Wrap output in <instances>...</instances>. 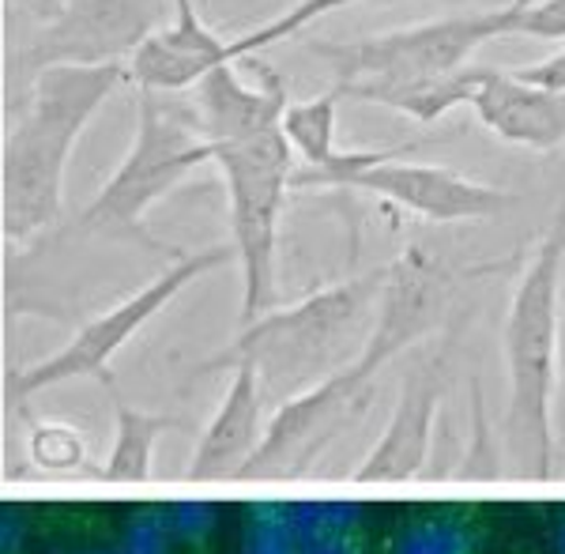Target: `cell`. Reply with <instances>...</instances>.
Here are the masks:
<instances>
[{"instance_id":"1","label":"cell","mask_w":565,"mask_h":554,"mask_svg":"<svg viewBox=\"0 0 565 554\" xmlns=\"http://www.w3.org/2000/svg\"><path fill=\"white\" fill-rule=\"evenodd\" d=\"M125 76L121 65H61L34 76L20 121L0 148V234L8 242H31L57 223L72 148Z\"/></svg>"},{"instance_id":"2","label":"cell","mask_w":565,"mask_h":554,"mask_svg":"<svg viewBox=\"0 0 565 554\" xmlns=\"http://www.w3.org/2000/svg\"><path fill=\"white\" fill-rule=\"evenodd\" d=\"M449 287H452L449 268L437 257H430L426 249H407L396 265H388V284H385V295H381V317H377V324H373L366 348H362L343 370L324 377L321 385L287 399V404L271 415V423L264 426V441L257 445L253 460L242 471L276 468L295 445H302L309 434L317 430V426L335 419L343 407L354 404L362 388H366L407 343L423 340V335L434 329L445 302H449Z\"/></svg>"},{"instance_id":"3","label":"cell","mask_w":565,"mask_h":554,"mask_svg":"<svg viewBox=\"0 0 565 554\" xmlns=\"http://www.w3.org/2000/svg\"><path fill=\"white\" fill-rule=\"evenodd\" d=\"M562 260H565V200L551 231L535 245L524 276L516 279L505 317L509 374V441L521 465L551 476L554 465V396H558V329H562Z\"/></svg>"},{"instance_id":"4","label":"cell","mask_w":565,"mask_h":554,"mask_svg":"<svg viewBox=\"0 0 565 554\" xmlns=\"http://www.w3.org/2000/svg\"><path fill=\"white\" fill-rule=\"evenodd\" d=\"M204 162H215V143H207L189 121L185 110H174L159 98V90L140 87L136 106V136L129 156L114 170V178L95 193V200L79 212L76 226L84 234L109 242H136L162 249L148 234V212L162 196L193 174Z\"/></svg>"},{"instance_id":"5","label":"cell","mask_w":565,"mask_h":554,"mask_svg":"<svg viewBox=\"0 0 565 554\" xmlns=\"http://www.w3.org/2000/svg\"><path fill=\"white\" fill-rule=\"evenodd\" d=\"M215 167L223 170L226 204H231L234 257L242 268V329L260 321L276 302V253L279 215L295 189V148L287 132L268 129L253 140L215 148Z\"/></svg>"},{"instance_id":"6","label":"cell","mask_w":565,"mask_h":554,"mask_svg":"<svg viewBox=\"0 0 565 554\" xmlns=\"http://www.w3.org/2000/svg\"><path fill=\"white\" fill-rule=\"evenodd\" d=\"M501 39V8L494 12H463L445 20L396 26L385 34L354 42H309L306 53L324 61L335 87L348 84H404V79L445 76L468 65L482 42Z\"/></svg>"},{"instance_id":"7","label":"cell","mask_w":565,"mask_h":554,"mask_svg":"<svg viewBox=\"0 0 565 554\" xmlns=\"http://www.w3.org/2000/svg\"><path fill=\"white\" fill-rule=\"evenodd\" d=\"M234 253V245H207V249H196V253H185L170 265L162 276H154L151 284H143L136 295H129L125 302H117L114 310H106L103 317L87 321L57 355L34 362L15 374V396L26 399L42 388H57V385H68V381H84V377H95V381H106L109 385V362H114L117 351L132 340L143 324L151 321L154 313H162L170 302L185 290L189 284H196L200 276L215 271L218 265H226Z\"/></svg>"},{"instance_id":"8","label":"cell","mask_w":565,"mask_h":554,"mask_svg":"<svg viewBox=\"0 0 565 554\" xmlns=\"http://www.w3.org/2000/svg\"><path fill=\"white\" fill-rule=\"evenodd\" d=\"M170 0H65L61 12L23 45L20 65L45 68H103L136 57L154 34L167 31Z\"/></svg>"},{"instance_id":"9","label":"cell","mask_w":565,"mask_h":554,"mask_svg":"<svg viewBox=\"0 0 565 554\" xmlns=\"http://www.w3.org/2000/svg\"><path fill=\"white\" fill-rule=\"evenodd\" d=\"M388 284V268H377L370 276H354L348 284L324 287L317 295L295 302L290 310L279 313H264L260 321L245 324L238 340L231 343V351L215 355L212 362L200 366V374L212 366H223V362H238V359H264V355H282V351H298V348H317V343H328L335 332H343L348 324L359 321L362 313L370 310V302L377 295H385Z\"/></svg>"},{"instance_id":"10","label":"cell","mask_w":565,"mask_h":554,"mask_svg":"<svg viewBox=\"0 0 565 554\" xmlns=\"http://www.w3.org/2000/svg\"><path fill=\"white\" fill-rule=\"evenodd\" d=\"M343 189L392 200L430 223H479L494 220L516 204V193L457 174L449 167H423V162H377L343 181Z\"/></svg>"},{"instance_id":"11","label":"cell","mask_w":565,"mask_h":554,"mask_svg":"<svg viewBox=\"0 0 565 554\" xmlns=\"http://www.w3.org/2000/svg\"><path fill=\"white\" fill-rule=\"evenodd\" d=\"M257 68L260 84L249 87L242 84V76L234 65L212 68L204 79L193 87V106H189V121L196 125V132L207 143L223 148V143H242L253 136L279 129L282 114H287V79L279 76L271 65H264L257 57H245Z\"/></svg>"},{"instance_id":"12","label":"cell","mask_w":565,"mask_h":554,"mask_svg":"<svg viewBox=\"0 0 565 554\" xmlns=\"http://www.w3.org/2000/svg\"><path fill=\"white\" fill-rule=\"evenodd\" d=\"M471 110L498 140L532 151L565 143V90L535 87L509 68H482Z\"/></svg>"},{"instance_id":"13","label":"cell","mask_w":565,"mask_h":554,"mask_svg":"<svg viewBox=\"0 0 565 554\" xmlns=\"http://www.w3.org/2000/svg\"><path fill=\"white\" fill-rule=\"evenodd\" d=\"M260 441V362L238 359L234 362V381L226 388L223 404H218L215 419L200 434L189 476L204 479L215 476V471H234L249 465Z\"/></svg>"},{"instance_id":"14","label":"cell","mask_w":565,"mask_h":554,"mask_svg":"<svg viewBox=\"0 0 565 554\" xmlns=\"http://www.w3.org/2000/svg\"><path fill=\"white\" fill-rule=\"evenodd\" d=\"M437 415V377L434 374H412L404 393L396 399V412L373 445V452L354 471V483H392V479L415 476L418 465L426 460Z\"/></svg>"},{"instance_id":"15","label":"cell","mask_w":565,"mask_h":554,"mask_svg":"<svg viewBox=\"0 0 565 554\" xmlns=\"http://www.w3.org/2000/svg\"><path fill=\"white\" fill-rule=\"evenodd\" d=\"M479 65H463L457 72H445V76L404 79V84H348L335 90L343 98H359V103L415 117L418 125H434L437 117L457 110V106H471V98L479 90Z\"/></svg>"},{"instance_id":"16","label":"cell","mask_w":565,"mask_h":554,"mask_svg":"<svg viewBox=\"0 0 565 554\" xmlns=\"http://www.w3.org/2000/svg\"><path fill=\"white\" fill-rule=\"evenodd\" d=\"M487 540L479 505H437L396 524L377 554H479Z\"/></svg>"},{"instance_id":"17","label":"cell","mask_w":565,"mask_h":554,"mask_svg":"<svg viewBox=\"0 0 565 554\" xmlns=\"http://www.w3.org/2000/svg\"><path fill=\"white\" fill-rule=\"evenodd\" d=\"M117 404V438L106 460V479L109 483H143L151 476V457L159 434H167L170 426H178L174 415H151L140 407H129L121 396Z\"/></svg>"},{"instance_id":"18","label":"cell","mask_w":565,"mask_h":554,"mask_svg":"<svg viewBox=\"0 0 565 554\" xmlns=\"http://www.w3.org/2000/svg\"><path fill=\"white\" fill-rule=\"evenodd\" d=\"M340 90H324L306 103H290L282 114V132H287L295 156L306 170H324L340 159L335 151V114H340Z\"/></svg>"},{"instance_id":"19","label":"cell","mask_w":565,"mask_h":554,"mask_svg":"<svg viewBox=\"0 0 565 554\" xmlns=\"http://www.w3.org/2000/svg\"><path fill=\"white\" fill-rule=\"evenodd\" d=\"M238 554H302V540H298L295 516H290V502L260 498V502L245 505Z\"/></svg>"},{"instance_id":"20","label":"cell","mask_w":565,"mask_h":554,"mask_svg":"<svg viewBox=\"0 0 565 554\" xmlns=\"http://www.w3.org/2000/svg\"><path fill=\"white\" fill-rule=\"evenodd\" d=\"M117 554H174V532H170V513L167 505H136L129 510L121 524V535H117Z\"/></svg>"},{"instance_id":"21","label":"cell","mask_w":565,"mask_h":554,"mask_svg":"<svg viewBox=\"0 0 565 554\" xmlns=\"http://www.w3.org/2000/svg\"><path fill=\"white\" fill-rule=\"evenodd\" d=\"M170 532L181 554H212L218 535V505L207 498H185V502H170Z\"/></svg>"},{"instance_id":"22","label":"cell","mask_w":565,"mask_h":554,"mask_svg":"<svg viewBox=\"0 0 565 554\" xmlns=\"http://www.w3.org/2000/svg\"><path fill=\"white\" fill-rule=\"evenodd\" d=\"M298 540H313V535H335V532H362L366 529V513L359 502H340V498H317V502H290Z\"/></svg>"},{"instance_id":"23","label":"cell","mask_w":565,"mask_h":554,"mask_svg":"<svg viewBox=\"0 0 565 554\" xmlns=\"http://www.w3.org/2000/svg\"><path fill=\"white\" fill-rule=\"evenodd\" d=\"M26 449H31L34 465L53 471L79 468L87 460V445L79 438V430L65 423H39L26 438Z\"/></svg>"},{"instance_id":"24","label":"cell","mask_w":565,"mask_h":554,"mask_svg":"<svg viewBox=\"0 0 565 554\" xmlns=\"http://www.w3.org/2000/svg\"><path fill=\"white\" fill-rule=\"evenodd\" d=\"M501 39L565 42V0H535L532 8H501Z\"/></svg>"},{"instance_id":"25","label":"cell","mask_w":565,"mask_h":554,"mask_svg":"<svg viewBox=\"0 0 565 554\" xmlns=\"http://www.w3.org/2000/svg\"><path fill=\"white\" fill-rule=\"evenodd\" d=\"M302 554H370V535L362 532H335L302 540Z\"/></svg>"},{"instance_id":"26","label":"cell","mask_w":565,"mask_h":554,"mask_svg":"<svg viewBox=\"0 0 565 554\" xmlns=\"http://www.w3.org/2000/svg\"><path fill=\"white\" fill-rule=\"evenodd\" d=\"M509 72H513V76H521L524 84L565 90V50L551 53V57H543V61H535V65H521V68H509Z\"/></svg>"},{"instance_id":"27","label":"cell","mask_w":565,"mask_h":554,"mask_svg":"<svg viewBox=\"0 0 565 554\" xmlns=\"http://www.w3.org/2000/svg\"><path fill=\"white\" fill-rule=\"evenodd\" d=\"M558 404H562L558 423L565 426V306H562V329H558Z\"/></svg>"},{"instance_id":"28","label":"cell","mask_w":565,"mask_h":554,"mask_svg":"<svg viewBox=\"0 0 565 554\" xmlns=\"http://www.w3.org/2000/svg\"><path fill=\"white\" fill-rule=\"evenodd\" d=\"M551 554H565V510L554 516V529H551Z\"/></svg>"},{"instance_id":"29","label":"cell","mask_w":565,"mask_h":554,"mask_svg":"<svg viewBox=\"0 0 565 554\" xmlns=\"http://www.w3.org/2000/svg\"><path fill=\"white\" fill-rule=\"evenodd\" d=\"M26 4L34 8V15H42V20H53V15L61 12V4H65V0H26Z\"/></svg>"},{"instance_id":"30","label":"cell","mask_w":565,"mask_h":554,"mask_svg":"<svg viewBox=\"0 0 565 554\" xmlns=\"http://www.w3.org/2000/svg\"><path fill=\"white\" fill-rule=\"evenodd\" d=\"M76 554H117V547H87V551H76Z\"/></svg>"},{"instance_id":"31","label":"cell","mask_w":565,"mask_h":554,"mask_svg":"<svg viewBox=\"0 0 565 554\" xmlns=\"http://www.w3.org/2000/svg\"><path fill=\"white\" fill-rule=\"evenodd\" d=\"M532 4H535V0H513L509 8H532Z\"/></svg>"}]
</instances>
